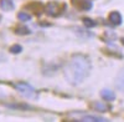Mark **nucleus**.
I'll use <instances>...</instances> for the list:
<instances>
[{
	"instance_id": "423d86ee",
	"label": "nucleus",
	"mask_w": 124,
	"mask_h": 122,
	"mask_svg": "<svg viewBox=\"0 0 124 122\" xmlns=\"http://www.w3.org/2000/svg\"><path fill=\"white\" fill-rule=\"evenodd\" d=\"M0 8L5 11H10L14 9V4L11 0H0Z\"/></svg>"
},
{
	"instance_id": "6e6552de",
	"label": "nucleus",
	"mask_w": 124,
	"mask_h": 122,
	"mask_svg": "<svg viewBox=\"0 0 124 122\" xmlns=\"http://www.w3.org/2000/svg\"><path fill=\"white\" fill-rule=\"evenodd\" d=\"M79 120L82 121H107V118H103V117H93V116H87V115L82 116Z\"/></svg>"
},
{
	"instance_id": "39448f33",
	"label": "nucleus",
	"mask_w": 124,
	"mask_h": 122,
	"mask_svg": "<svg viewBox=\"0 0 124 122\" xmlns=\"http://www.w3.org/2000/svg\"><path fill=\"white\" fill-rule=\"evenodd\" d=\"M116 85H117V87H118L120 91H124V69L120 70L119 75L117 76V78H116Z\"/></svg>"
},
{
	"instance_id": "dca6fc26",
	"label": "nucleus",
	"mask_w": 124,
	"mask_h": 122,
	"mask_svg": "<svg viewBox=\"0 0 124 122\" xmlns=\"http://www.w3.org/2000/svg\"><path fill=\"white\" fill-rule=\"evenodd\" d=\"M0 96H1V91H0Z\"/></svg>"
},
{
	"instance_id": "0eeeda50",
	"label": "nucleus",
	"mask_w": 124,
	"mask_h": 122,
	"mask_svg": "<svg viewBox=\"0 0 124 122\" xmlns=\"http://www.w3.org/2000/svg\"><path fill=\"white\" fill-rule=\"evenodd\" d=\"M101 95H102V97H103V98H104V100H107V101H113V100L116 98V95H114V92H113V91H110V90H107V88L102 90Z\"/></svg>"
},
{
	"instance_id": "9d476101",
	"label": "nucleus",
	"mask_w": 124,
	"mask_h": 122,
	"mask_svg": "<svg viewBox=\"0 0 124 122\" xmlns=\"http://www.w3.org/2000/svg\"><path fill=\"white\" fill-rule=\"evenodd\" d=\"M78 6L81 9H83V10H89L92 8V3L89 1V0H81V4Z\"/></svg>"
},
{
	"instance_id": "20e7f679",
	"label": "nucleus",
	"mask_w": 124,
	"mask_h": 122,
	"mask_svg": "<svg viewBox=\"0 0 124 122\" xmlns=\"http://www.w3.org/2000/svg\"><path fill=\"white\" fill-rule=\"evenodd\" d=\"M109 21L112 25H119L122 23V15L118 13V11H112L109 14Z\"/></svg>"
},
{
	"instance_id": "f03ea898",
	"label": "nucleus",
	"mask_w": 124,
	"mask_h": 122,
	"mask_svg": "<svg viewBox=\"0 0 124 122\" xmlns=\"http://www.w3.org/2000/svg\"><path fill=\"white\" fill-rule=\"evenodd\" d=\"M14 87L19 91L20 94H23L25 97L27 98H37V92L35 91V88L32 86H30L27 84H24V82H19V84H14Z\"/></svg>"
},
{
	"instance_id": "4468645a",
	"label": "nucleus",
	"mask_w": 124,
	"mask_h": 122,
	"mask_svg": "<svg viewBox=\"0 0 124 122\" xmlns=\"http://www.w3.org/2000/svg\"><path fill=\"white\" fill-rule=\"evenodd\" d=\"M83 23H85L86 26H88V27L94 26V21H93V20H91V19H83Z\"/></svg>"
},
{
	"instance_id": "f257e3e1",
	"label": "nucleus",
	"mask_w": 124,
	"mask_h": 122,
	"mask_svg": "<svg viewBox=\"0 0 124 122\" xmlns=\"http://www.w3.org/2000/svg\"><path fill=\"white\" fill-rule=\"evenodd\" d=\"M91 70V62L86 56L76 55L71 59L65 69L66 78L73 85L81 84L83 80L87 78Z\"/></svg>"
},
{
	"instance_id": "1a4fd4ad",
	"label": "nucleus",
	"mask_w": 124,
	"mask_h": 122,
	"mask_svg": "<svg viewBox=\"0 0 124 122\" xmlns=\"http://www.w3.org/2000/svg\"><path fill=\"white\" fill-rule=\"evenodd\" d=\"M94 108H96L97 111H99V112H106V111L108 110V106L104 105L103 102H96V104H94Z\"/></svg>"
},
{
	"instance_id": "7ed1b4c3",
	"label": "nucleus",
	"mask_w": 124,
	"mask_h": 122,
	"mask_svg": "<svg viewBox=\"0 0 124 122\" xmlns=\"http://www.w3.org/2000/svg\"><path fill=\"white\" fill-rule=\"evenodd\" d=\"M46 11L48 15L51 16H57L60 15L61 13V10H60V4H56V3H51L46 6Z\"/></svg>"
},
{
	"instance_id": "f8f14e48",
	"label": "nucleus",
	"mask_w": 124,
	"mask_h": 122,
	"mask_svg": "<svg viewBox=\"0 0 124 122\" xmlns=\"http://www.w3.org/2000/svg\"><path fill=\"white\" fill-rule=\"evenodd\" d=\"M16 33H19L20 35H27L30 33V30L26 27V26H20L16 29Z\"/></svg>"
},
{
	"instance_id": "2eb2a0df",
	"label": "nucleus",
	"mask_w": 124,
	"mask_h": 122,
	"mask_svg": "<svg viewBox=\"0 0 124 122\" xmlns=\"http://www.w3.org/2000/svg\"><path fill=\"white\" fill-rule=\"evenodd\" d=\"M122 44H123V45H124V37H123V39H122Z\"/></svg>"
},
{
	"instance_id": "9b49d317",
	"label": "nucleus",
	"mask_w": 124,
	"mask_h": 122,
	"mask_svg": "<svg viewBox=\"0 0 124 122\" xmlns=\"http://www.w3.org/2000/svg\"><path fill=\"white\" fill-rule=\"evenodd\" d=\"M17 17H19V20H21V21H27V20L31 19V15L26 14V13H19Z\"/></svg>"
},
{
	"instance_id": "ddd939ff",
	"label": "nucleus",
	"mask_w": 124,
	"mask_h": 122,
	"mask_svg": "<svg viewBox=\"0 0 124 122\" xmlns=\"http://www.w3.org/2000/svg\"><path fill=\"white\" fill-rule=\"evenodd\" d=\"M21 46L20 45H14V46H11L10 47V52H13V54H17V52H20L21 51Z\"/></svg>"
}]
</instances>
